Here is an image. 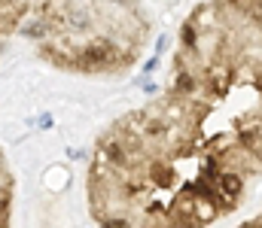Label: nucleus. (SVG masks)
Returning a JSON list of instances; mask_svg holds the SVG:
<instances>
[{
    "mask_svg": "<svg viewBox=\"0 0 262 228\" xmlns=\"http://www.w3.org/2000/svg\"><path fill=\"white\" fill-rule=\"evenodd\" d=\"M134 6L37 3L21 33L37 43L40 55L61 70L119 73L138 58L143 21Z\"/></svg>",
    "mask_w": 262,
    "mask_h": 228,
    "instance_id": "obj_1",
    "label": "nucleus"
},
{
    "mask_svg": "<svg viewBox=\"0 0 262 228\" xmlns=\"http://www.w3.org/2000/svg\"><path fill=\"white\" fill-rule=\"evenodd\" d=\"M28 16H31V3H0V52H3L9 37L21 31Z\"/></svg>",
    "mask_w": 262,
    "mask_h": 228,
    "instance_id": "obj_2",
    "label": "nucleus"
},
{
    "mask_svg": "<svg viewBox=\"0 0 262 228\" xmlns=\"http://www.w3.org/2000/svg\"><path fill=\"white\" fill-rule=\"evenodd\" d=\"M9 207H13V170L0 149V228H9Z\"/></svg>",
    "mask_w": 262,
    "mask_h": 228,
    "instance_id": "obj_3",
    "label": "nucleus"
},
{
    "mask_svg": "<svg viewBox=\"0 0 262 228\" xmlns=\"http://www.w3.org/2000/svg\"><path fill=\"white\" fill-rule=\"evenodd\" d=\"M241 189H244L241 174H223V179H220V192H223V198H238V195H241Z\"/></svg>",
    "mask_w": 262,
    "mask_h": 228,
    "instance_id": "obj_4",
    "label": "nucleus"
}]
</instances>
